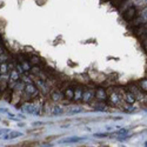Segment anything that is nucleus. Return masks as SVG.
<instances>
[{
  "label": "nucleus",
  "mask_w": 147,
  "mask_h": 147,
  "mask_svg": "<svg viewBox=\"0 0 147 147\" xmlns=\"http://www.w3.org/2000/svg\"><path fill=\"white\" fill-rule=\"evenodd\" d=\"M5 132H7V131H3V130H0V135H1L3 133H5Z\"/></svg>",
  "instance_id": "28"
},
{
  "label": "nucleus",
  "mask_w": 147,
  "mask_h": 147,
  "mask_svg": "<svg viewBox=\"0 0 147 147\" xmlns=\"http://www.w3.org/2000/svg\"><path fill=\"white\" fill-rule=\"evenodd\" d=\"M73 94H74V88L72 87H67L66 90H65V96L67 98L68 100H73Z\"/></svg>",
  "instance_id": "13"
},
{
  "label": "nucleus",
  "mask_w": 147,
  "mask_h": 147,
  "mask_svg": "<svg viewBox=\"0 0 147 147\" xmlns=\"http://www.w3.org/2000/svg\"><path fill=\"white\" fill-rule=\"evenodd\" d=\"M122 99L127 102V104H134L135 102V100H136V96L134 95V93H132L131 91H128V92H126L125 94H124V96H122Z\"/></svg>",
  "instance_id": "9"
},
{
  "label": "nucleus",
  "mask_w": 147,
  "mask_h": 147,
  "mask_svg": "<svg viewBox=\"0 0 147 147\" xmlns=\"http://www.w3.org/2000/svg\"><path fill=\"white\" fill-rule=\"evenodd\" d=\"M61 98H63V94H61L60 91H53V92L51 93V99H52V101H60Z\"/></svg>",
  "instance_id": "12"
},
{
  "label": "nucleus",
  "mask_w": 147,
  "mask_h": 147,
  "mask_svg": "<svg viewBox=\"0 0 147 147\" xmlns=\"http://www.w3.org/2000/svg\"><path fill=\"white\" fill-rule=\"evenodd\" d=\"M82 92H84V88L81 86H78L76 88H74V94H73V100L75 102H79L81 101V98H82Z\"/></svg>",
  "instance_id": "8"
},
{
  "label": "nucleus",
  "mask_w": 147,
  "mask_h": 147,
  "mask_svg": "<svg viewBox=\"0 0 147 147\" xmlns=\"http://www.w3.org/2000/svg\"><path fill=\"white\" fill-rule=\"evenodd\" d=\"M124 1H126V0H112V3H113L112 5L115 6V7H119Z\"/></svg>",
  "instance_id": "19"
},
{
  "label": "nucleus",
  "mask_w": 147,
  "mask_h": 147,
  "mask_svg": "<svg viewBox=\"0 0 147 147\" xmlns=\"http://www.w3.org/2000/svg\"><path fill=\"white\" fill-rule=\"evenodd\" d=\"M24 91H25V94H26L27 98H31V96H34V95L38 94V88H37V86H35L34 84H32V82L27 84V85L25 86V88H24Z\"/></svg>",
  "instance_id": "6"
},
{
  "label": "nucleus",
  "mask_w": 147,
  "mask_h": 147,
  "mask_svg": "<svg viewBox=\"0 0 147 147\" xmlns=\"http://www.w3.org/2000/svg\"><path fill=\"white\" fill-rule=\"evenodd\" d=\"M38 142L37 141H25V142H21L19 146H33V145H37Z\"/></svg>",
  "instance_id": "20"
},
{
  "label": "nucleus",
  "mask_w": 147,
  "mask_h": 147,
  "mask_svg": "<svg viewBox=\"0 0 147 147\" xmlns=\"http://www.w3.org/2000/svg\"><path fill=\"white\" fill-rule=\"evenodd\" d=\"M139 88L144 92H147V79H142L139 81Z\"/></svg>",
  "instance_id": "16"
},
{
  "label": "nucleus",
  "mask_w": 147,
  "mask_h": 147,
  "mask_svg": "<svg viewBox=\"0 0 147 147\" xmlns=\"http://www.w3.org/2000/svg\"><path fill=\"white\" fill-rule=\"evenodd\" d=\"M3 53H4V51H3V48L0 47V54H3Z\"/></svg>",
  "instance_id": "29"
},
{
  "label": "nucleus",
  "mask_w": 147,
  "mask_h": 147,
  "mask_svg": "<svg viewBox=\"0 0 147 147\" xmlns=\"http://www.w3.org/2000/svg\"><path fill=\"white\" fill-rule=\"evenodd\" d=\"M80 112H82L81 108H72L70 112H68V114H76V113H80Z\"/></svg>",
  "instance_id": "22"
},
{
  "label": "nucleus",
  "mask_w": 147,
  "mask_h": 147,
  "mask_svg": "<svg viewBox=\"0 0 147 147\" xmlns=\"http://www.w3.org/2000/svg\"><path fill=\"white\" fill-rule=\"evenodd\" d=\"M107 92L104 90L102 87H99V88H96L95 90V99L96 100H99V101H106L107 100Z\"/></svg>",
  "instance_id": "7"
},
{
  "label": "nucleus",
  "mask_w": 147,
  "mask_h": 147,
  "mask_svg": "<svg viewBox=\"0 0 147 147\" xmlns=\"http://www.w3.org/2000/svg\"><path fill=\"white\" fill-rule=\"evenodd\" d=\"M146 23H147V7L144 8L142 11L133 19L132 20V26L138 27V26H141V25H144Z\"/></svg>",
  "instance_id": "2"
},
{
  "label": "nucleus",
  "mask_w": 147,
  "mask_h": 147,
  "mask_svg": "<svg viewBox=\"0 0 147 147\" xmlns=\"http://www.w3.org/2000/svg\"><path fill=\"white\" fill-rule=\"evenodd\" d=\"M138 32H141L144 35H146L147 37V25H141V26H139V28H138Z\"/></svg>",
  "instance_id": "17"
},
{
  "label": "nucleus",
  "mask_w": 147,
  "mask_h": 147,
  "mask_svg": "<svg viewBox=\"0 0 147 147\" xmlns=\"http://www.w3.org/2000/svg\"><path fill=\"white\" fill-rule=\"evenodd\" d=\"M144 47L147 50V39H145V41H144Z\"/></svg>",
  "instance_id": "26"
},
{
  "label": "nucleus",
  "mask_w": 147,
  "mask_h": 147,
  "mask_svg": "<svg viewBox=\"0 0 147 147\" xmlns=\"http://www.w3.org/2000/svg\"><path fill=\"white\" fill-rule=\"evenodd\" d=\"M23 133L21 132H17V131H12V132H9L6 136H4V139H9V140H12V139H15V138H19V136H21Z\"/></svg>",
  "instance_id": "11"
},
{
  "label": "nucleus",
  "mask_w": 147,
  "mask_h": 147,
  "mask_svg": "<svg viewBox=\"0 0 147 147\" xmlns=\"http://www.w3.org/2000/svg\"><path fill=\"white\" fill-rule=\"evenodd\" d=\"M136 15H138V9H136L135 6H130L128 8L122 12V17L126 21H132Z\"/></svg>",
  "instance_id": "3"
},
{
  "label": "nucleus",
  "mask_w": 147,
  "mask_h": 147,
  "mask_svg": "<svg viewBox=\"0 0 147 147\" xmlns=\"http://www.w3.org/2000/svg\"><path fill=\"white\" fill-rule=\"evenodd\" d=\"M107 98H108V100H110V104L113 105V106L120 105L121 101H122V96L118 93L116 91H113V93H111L110 96H107Z\"/></svg>",
  "instance_id": "5"
},
{
  "label": "nucleus",
  "mask_w": 147,
  "mask_h": 147,
  "mask_svg": "<svg viewBox=\"0 0 147 147\" xmlns=\"http://www.w3.org/2000/svg\"><path fill=\"white\" fill-rule=\"evenodd\" d=\"M0 113H8V111L6 108H0Z\"/></svg>",
  "instance_id": "25"
},
{
  "label": "nucleus",
  "mask_w": 147,
  "mask_h": 147,
  "mask_svg": "<svg viewBox=\"0 0 147 147\" xmlns=\"http://www.w3.org/2000/svg\"><path fill=\"white\" fill-rule=\"evenodd\" d=\"M95 96V90H92V88H86V90H84L82 92V98L81 100L86 104H90Z\"/></svg>",
  "instance_id": "4"
},
{
  "label": "nucleus",
  "mask_w": 147,
  "mask_h": 147,
  "mask_svg": "<svg viewBox=\"0 0 147 147\" xmlns=\"http://www.w3.org/2000/svg\"><path fill=\"white\" fill-rule=\"evenodd\" d=\"M107 135H108L107 133H96V134H94V136H96V138H106Z\"/></svg>",
  "instance_id": "23"
},
{
  "label": "nucleus",
  "mask_w": 147,
  "mask_h": 147,
  "mask_svg": "<svg viewBox=\"0 0 147 147\" xmlns=\"http://www.w3.org/2000/svg\"><path fill=\"white\" fill-rule=\"evenodd\" d=\"M82 140V138H78V136H72V138H66V139H63L61 140V142H66V144H68V142H78V141H81Z\"/></svg>",
  "instance_id": "15"
},
{
  "label": "nucleus",
  "mask_w": 147,
  "mask_h": 147,
  "mask_svg": "<svg viewBox=\"0 0 147 147\" xmlns=\"http://www.w3.org/2000/svg\"><path fill=\"white\" fill-rule=\"evenodd\" d=\"M38 125H44V122H33V126H38Z\"/></svg>",
  "instance_id": "27"
},
{
  "label": "nucleus",
  "mask_w": 147,
  "mask_h": 147,
  "mask_svg": "<svg viewBox=\"0 0 147 147\" xmlns=\"http://www.w3.org/2000/svg\"><path fill=\"white\" fill-rule=\"evenodd\" d=\"M41 108H43V105H41V102H38V100L26 102L23 106L24 112H26L28 114H37V115L40 114V110Z\"/></svg>",
  "instance_id": "1"
},
{
  "label": "nucleus",
  "mask_w": 147,
  "mask_h": 147,
  "mask_svg": "<svg viewBox=\"0 0 147 147\" xmlns=\"http://www.w3.org/2000/svg\"><path fill=\"white\" fill-rule=\"evenodd\" d=\"M65 112L64 107L61 106H54L53 110H52V115H59V114H63Z\"/></svg>",
  "instance_id": "14"
},
{
  "label": "nucleus",
  "mask_w": 147,
  "mask_h": 147,
  "mask_svg": "<svg viewBox=\"0 0 147 147\" xmlns=\"http://www.w3.org/2000/svg\"><path fill=\"white\" fill-rule=\"evenodd\" d=\"M0 41H1V39H0Z\"/></svg>",
  "instance_id": "30"
},
{
  "label": "nucleus",
  "mask_w": 147,
  "mask_h": 147,
  "mask_svg": "<svg viewBox=\"0 0 147 147\" xmlns=\"http://www.w3.org/2000/svg\"><path fill=\"white\" fill-rule=\"evenodd\" d=\"M9 79H11V81H13V82L19 81V79H20V74H19V71L17 70V68H12L11 70V72H9Z\"/></svg>",
  "instance_id": "10"
},
{
  "label": "nucleus",
  "mask_w": 147,
  "mask_h": 147,
  "mask_svg": "<svg viewBox=\"0 0 147 147\" xmlns=\"http://www.w3.org/2000/svg\"><path fill=\"white\" fill-rule=\"evenodd\" d=\"M39 63H40V59L37 58V57H33V58L31 59V64H32V65H38Z\"/></svg>",
  "instance_id": "21"
},
{
  "label": "nucleus",
  "mask_w": 147,
  "mask_h": 147,
  "mask_svg": "<svg viewBox=\"0 0 147 147\" xmlns=\"http://www.w3.org/2000/svg\"><path fill=\"white\" fill-rule=\"evenodd\" d=\"M28 134H40L43 133V128H35V130H29L27 132Z\"/></svg>",
  "instance_id": "18"
},
{
  "label": "nucleus",
  "mask_w": 147,
  "mask_h": 147,
  "mask_svg": "<svg viewBox=\"0 0 147 147\" xmlns=\"http://www.w3.org/2000/svg\"><path fill=\"white\" fill-rule=\"evenodd\" d=\"M127 132H128L127 130H120V131L116 132V134H127Z\"/></svg>",
  "instance_id": "24"
}]
</instances>
